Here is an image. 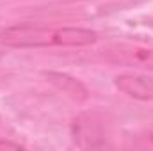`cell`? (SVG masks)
Instances as JSON below:
<instances>
[{"label": "cell", "instance_id": "1", "mask_svg": "<svg viewBox=\"0 0 153 151\" xmlns=\"http://www.w3.org/2000/svg\"><path fill=\"white\" fill-rule=\"evenodd\" d=\"M0 43L11 48H45L62 46V27L48 29L41 25H13L0 34Z\"/></svg>", "mask_w": 153, "mask_h": 151}, {"label": "cell", "instance_id": "2", "mask_svg": "<svg viewBox=\"0 0 153 151\" xmlns=\"http://www.w3.org/2000/svg\"><path fill=\"white\" fill-rule=\"evenodd\" d=\"M102 55L107 62L141 68L153 71V48L141 44H128V43H114L102 50Z\"/></svg>", "mask_w": 153, "mask_h": 151}, {"label": "cell", "instance_id": "3", "mask_svg": "<svg viewBox=\"0 0 153 151\" xmlns=\"http://www.w3.org/2000/svg\"><path fill=\"white\" fill-rule=\"evenodd\" d=\"M73 139L80 148L105 146V126L96 115H80L73 121Z\"/></svg>", "mask_w": 153, "mask_h": 151}, {"label": "cell", "instance_id": "4", "mask_svg": "<svg viewBox=\"0 0 153 151\" xmlns=\"http://www.w3.org/2000/svg\"><path fill=\"white\" fill-rule=\"evenodd\" d=\"M116 87L130 98L153 101V76L143 73H123L116 76Z\"/></svg>", "mask_w": 153, "mask_h": 151}, {"label": "cell", "instance_id": "5", "mask_svg": "<svg viewBox=\"0 0 153 151\" xmlns=\"http://www.w3.org/2000/svg\"><path fill=\"white\" fill-rule=\"evenodd\" d=\"M45 76H46L48 82L53 84L61 93H64L66 96H70V98L75 100V101H85L87 96H89L85 85H84L80 80H76V78H73V76L66 75V73L48 71V73H45Z\"/></svg>", "mask_w": 153, "mask_h": 151}, {"label": "cell", "instance_id": "6", "mask_svg": "<svg viewBox=\"0 0 153 151\" xmlns=\"http://www.w3.org/2000/svg\"><path fill=\"white\" fill-rule=\"evenodd\" d=\"M0 148H22L20 144H14V142H0Z\"/></svg>", "mask_w": 153, "mask_h": 151}]
</instances>
